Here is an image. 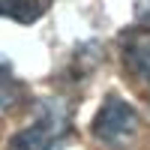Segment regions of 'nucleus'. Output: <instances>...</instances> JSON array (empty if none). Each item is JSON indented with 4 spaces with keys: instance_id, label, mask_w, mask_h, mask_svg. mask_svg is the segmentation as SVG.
<instances>
[{
    "instance_id": "3",
    "label": "nucleus",
    "mask_w": 150,
    "mask_h": 150,
    "mask_svg": "<svg viewBox=\"0 0 150 150\" xmlns=\"http://www.w3.org/2000/svg\"><path fill=\"white\" fill-rule=\"evenodd\" d=\"M123 66H126L129 78L135 81V87H141L144 102L150 105V42L135 39L123 45Z\"/></svg>"
},
{
    "instance_id": "5",
    "label": "nucleus",
    "mask_w": 150,
    "mask_h": 150,
    "mask_svg": "<svg viewBox=\"0 0 150 150\" xmlns=\"http://www.w3.org/2000/svg\"><path fill=\"white\" fill-rule=\"evenodd\" d=\"M18 78H15V72H12L9 66V60L6 57H0V111L9 108L12 102L18 99Z\"/></svg>"
},
{
    "instance_id": "4",
    "label": "nucleus",
    "mask_w": 150,
    "mask_h": 150,
    "mask_svg": "<svg viewBox=\"0 0 150 150\" xmlns=\"http://www.w3.org/2000/svg\"><path fill=\"white\" fill-rule=\"evenodd\" d=\"M45 6H48V0H0V15L30 24L45 12Z\"/></svg>"
},
{
    "instance_id": "1",
    "label": "nucleus",
    "mask_w": 150,
    "mask_h": 150,
    "mask_svg": "<svg viewBox=\"0 0 150 150\" xmlns=\"http://www.w3.org/2000/svg\"><path fill=\"white\" fill-rule=\"evenodd\" d=\"M69 141V111L63 102H42L21 132L12 135L6 150H63Z\"/></svg>"
},
{
    "instance_id": "2",
    "label": "nucleus",
    "mask_w": 150,
    "mask_h": 150,
    "mask_svg": "<svg viewBox=\"0 0 150 150\" xmlns=\"http://www.w3.org/2000/svg\"><path fill=\"white\" fill-rule=\"evenodd\" d=\"M135 129H138V114L120 96H108L99 108V114L93 117V138L108 147L129 144L135 138Z\"/></svg>"
}]
</instances>
